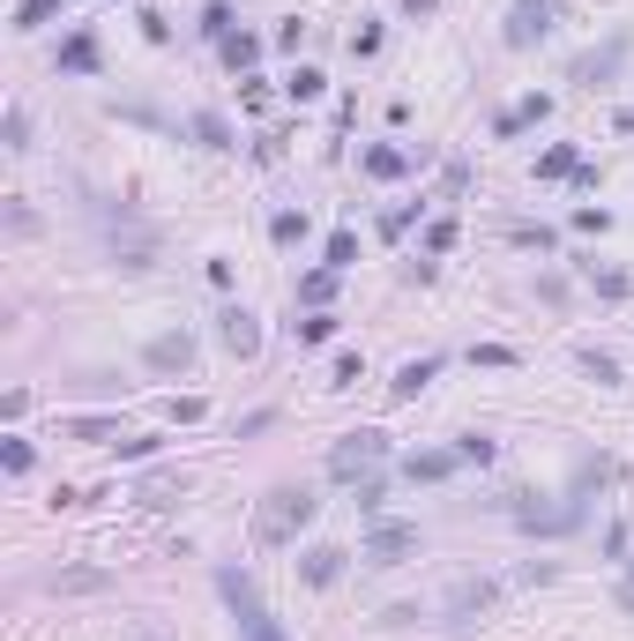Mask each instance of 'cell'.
Returning <instances> with one entry per match:
<instances>
[{
    "mask_svg": "<svg viewBox=\"0 0 634 641\" xmlns=\"http://www.w3.org/2000/svg\"><path fill=\"white\" fill-rule=\"evenodd\" d=\"M306 232H314L306 210H277V224H269V239H277V247H306Z\"/></svg>",
    "mask_w": 634,
    "mask_h": 641,
    "instance_id": "cell-21",
    "label": "cell"
},
{
    "mask_svg": "<svg viewBox=\"0 0 634 641\" xmlns=\"http://www.w3.org/2000/svg\"><path fill=\"white\" fill-rule=\"evenodd\" d=\"M343 545H306V553H298V574H306V582H314V590H329V582H337L343 574Z\"/></svg>",
    "mask_w": 634,
    "mask_h": 641,
    "instance_id": "cell-10",
    "label": "cell"
},
{
    "mask_svg": "<svg viewBox=\"0 0 634 641\" xmlns=\"http://www.w3.org/2000/svg\"><path fill=\"white\" fill-rule=\"evenodd\" d=\"M321 514V500L306 492V485H269L261 492V508H254V545L261 553H277V545H298V530Z\"/></svg>",
    "mask_w": 634,
    "mask_h": 641,
    "instance_id": "cell-1",
    "label": "cell"
},
{
    "mask_svg": "<svg viewBox=\"0 0 634 641\" xmlns=\"http://www.w3.org/2000/svg\"><path fill=\"white\" fill-rule=\"evenodd\" d=\"M292 336L298 343H329V336H337V313H329V306H321V313H306V321H292Z\"/></svg>",
    "mask_w": 634,
    "mask_h": 641,
    "instance_id": "cell-26",
    "label": "cell"
},
{
    "mask_svg": "<svg viewBox=\"0 0 634 641\" xmlns=\"http://www.w3.org/2000/svg\"><path fill=\"white\" fill-rule=\"evenodd\" d=\"M298 299H306V313H321V306L337 299V269H314V276H298Z\"/></svg>",
    "mask_w": 634,
    "mask_h": 641,
    "instance_id": "cell-18",
    "label": "cell"
},
{
    "mask_svg": "<svg viewBox=\"0 0 634 641\" xmlns=\"http://www.w3.org/2000/svg\"><path fill=\"white\" fill-rule=\"evenodd\" d=\"M419 522H374V530H366V559H374V567H403V559H419Z\"/></svg>",
    "mask_w": 634,
    "mask_h": 641,
    "instance_id": "cell-5",
    "label": "cell"
},
{
    "mask_svg": "<svg viewBox=\"0 0 634 641\" xmlns=\"http://www.w3.org/2000/svg\"><path fill=\"white\" fill-rule=\"evenodd\" d=\"M351 261H359V232H329V247H321V269H351Z\"/></svg>",
    "mask_w": 634,
    "mask_h": 641,
    "instance_id": "cell-22",
    "label": "cell"
},
{
    "mask_svg": "<svg viewBox=\"0 0 634 641\" xmlns=\"http://www.w3.org/2000/svg\"><path fill=\"white\" fill-rule=\"evenodd\" d=\"M8 239H38V210L8 194Z\"/></svg>",
    "mask_w": 634,
    "mask_h": 641,
    "instance_id": "cell-30",
    "label": "cell"
},
{
    "mask_svg": "<svg viewBox=\"0 0 634 641\" xmlns=\"http://www.w3.org/2000/svg\"><path fill=\"white\" fill-rule=\"evenodd\" d=\"M380 455H388V432L359 426V432H343L337 448H329V477H337V485H359V477L380 471Z\"/></svg>",
    "mask_w": 634,
    "mask_h": 641,
    "instance_id": "cell-3",
    "label": "cell"
},
{
    "mask_svg": "<svg viewBox=\"0 0 634 641\" xmlns=\"http://www.w3.org/2000/svg\"><path fill=\"white\" fill-rule=\"evenodd\" d=\"M0 142H8L15 157L31 150V112H23V105H8V112H0Z\"/></svg>",
    "mask_w": 634,
    "mask_h": 641,
    "instance_id": "cell-23",
    "label": "cell"
},
{
    "mask_svg": "<svg viewBox=\"0 0 634 641\" xmlns=\"http://www.w3.org/2000/svg\"><path fill=\"white\" fill-rule=\"evenodd\" d=\"M216 597L232 604V619H239V634L247 641H284V627L269 619V604H261V590H254L247 567H216Z\"/></svg>",
    "mask_w": 634,
    "mask_h": 641,
    "instance_id": "cell-2",
    "label": "cell"
},
{
    "mask_svg": "<svg viewBox=\"0 0 634 641\" xmlns=\"http://www.w3.org/2000/svg\"><path fill=\"white\" fill-rule=\"evenodd\" d=\"M433 8H441V0H403V15H433Z\"/></svg>",
    "mask_w": 634,
    "mask_h": 641,
    "instance_id": "cell-40",
    "label": "cell"
},
{
    "mask_svg": "<svg viewBox=\"0 0 634 641\" xmlns=\"http://www.w3.org/2000/svg\"><path fill=\"white\" fill-rule=\"evenodd\" d=\"M620 60H627V31H620V38H604V45H590V52L575 60V83H583V90H604L612 75H620Z\"/></svg>",
    "mask_w": 634,
    "mask_h": 641,
    "instance_id": "cell-7",
    "label": "cell"
},
{
    "mask_svg": "<svg viewBox=\"0 0 634 641\" xmlns=\"http://www.w3.org/2000/svg\"><path fill=\"white\" fill-rule=\"evenodd\" d=\"M507 239H515V247H538V254H552V232H545V224H515Z\"/></svg>",
    "mask_w": 634,
    "mask_h": 641,
    "instance_id": "cell-35",
    "label": "cell"
},
{
    "mask_svg": "<svg viewBox=\"0 0 634 641\" xmlns=\"http://www.w3.org/2000/svg\"><path fill=\"white\" fill-rule=\"evenodd\" d=\"M470 366H515V351L507 343H470Z\"/></svg>",
    "mask_w": 634,
    "mask_h": 641,
    "instance_id": "cell-36",
    "label": "cell"
},
{
    "mask_svg": "<svg viewBox=\"0 0 634 641\" xmlns=\"http://www.w3.org/2000/svg\"><path fill=\"white\" fill-rule=\"evenodd\" d=\"M583 276H590V292L597 299H627L634 284H627V269H597V261H583Z\"/></svg>",
    "mask_w": 634,
    "mask_h": 641,
    "instance_id": "cell-19",
    "label": "cell"
},
{
    "mask_svg": "<svg viewBox=\"0 0 634 641\" xmlns=\"http://www.w3.org/2000/svg\"><path fill=\"white\" fill-rule=\"evenodd\" d=\"M60 8H68V0H23V8H15V31L31 38V31H45V23H52Z\"/></svg>",
    "mask_w": 634,
    "mask_h": 641,
    "instance_id": "cell-24",
    "label": "cell"
},
{
    "mask_svg": "<svg viewBox=\"0 0 634 641\" xmlns=\"http://www.w3.org/2000/svg\"><path fill=\"white\" fill-rule=\"evenodd\" d=\"M31 463H38L31 440H0V471H8V477H31Z\"/></svg>",
    "mask_w": 634,
    "mask_h": 641,
    "instance_id": "cell-25",
    "label": "cell"
},
{
    "mask_svg": "<svg viewBox=\"0 0 634 641\" xmlns=\"http://www.w3.org/2000/svg\"><path fill=\"white\" fill-rule=\"evenodd\" d=\"M538 120H552V97H523V105H507L493 128H501V134H515V128H538Z\"/></svg>",
    "mask_w": 634,
    "mask_h": 641,
    "instance_id": "cell-16",
    "label": "cell"
},
{
    "mask_svg": "<svg viewBox=\"0 0 634 641\" xmlns=\"http://www.w3.org/2000/svg\"><path fill=\"white\" fill-rule=\"evenodd\" d=\"M232 23H239V15H232V8H224V0H216V8H202V31H210L216 45L232 38Z\"/></svg>",
    "mask_w": 634,
    "mask_h": 641,
    "instance_id": "cell-33",
    "label": "cell"
},
{
    "mask_svg": "<svg viewBox=\"0 0 634 641\" xmlns=\"http://www.w3.org/2000/svg\"><path fill=\"white\" fill-rule=\"evenodd\" d=\"M448 247H456V216H433L425 224V254H448Z\"/></svg>",
    "mask_w": 634,
    "mask_h": 641,
    "instance_id": "cell-32",
    "label": "cell"
},
{
    "mask_svg": "<svg viewBox=\"0 0 634 641\" xmlns=\"http://www.w3.org/2000/svg\"><path fill=\"white\" fill-rule=\"evenodd\" d=\"M575 366H583V373H590V381H620V358H612V351H597V343H583V351H575Z\"/></svg>",
    "mask_w": 634,
    "mask_h": 641,
    "instance_id": "cell-20",
    "label": "cell"
},
{
    "mask_svg": "<svg viewBox=\"0 0 634 641\" xmlns=\"http://www.w3.org/2000/svg\"><path fill=\"white\" fill-rule=\"evenodd\" d=\"M142 366H150V373H195V336H187V329L150 336L142 343Z\"/></svg>",
    "mask_w": 634,
    "mask_h": 641,
    "instance_id": "cell-6",
    "label": "cell"
},
{
    "mask_svg": "<svg viewBox=\"0 0 634 641\" xmlns=\"http://www.w3.org/2000/svg\"><path fill=\"white\" fill-rule=\"evenodd\" d=\"M552 8H560V0H507L501 45H507V52H530V45H545V38H552Z\"/></svg>",
    "mask_w": 634,
    "mask_h": 641,
    "instance_id": "cell-4",
    "label": "cell"
},
{
    "mask_svg": "<svg viewBox=\"0 0 634 641\" xmlns=\"http://www.w3.org/2000/svg\"><path fill=\"white\" fill-rule=\"evenodd\" d=\"M501 604V582H485V574H470V582H456L448 590V627H470L478 612H493Z\"/></svg>",
    "mask_w": 634,
    "mask_h": 641,
    "instance_id": "cell-8",
    "label": "cell"
},
{
    "mask_svg": "<svg viewBox=\"0 0 634 641\" xmlns=\"http://www.w3.org/2000/svg\"><path fill=\"white\" fill-rule=\"evenodd\" d=\"M68 432H75V440H97V448H113V440H127V432L113 426V418H75Z\"/></svg>",
    "mask_w": 634,
    "mask_h": 641,
    "instance_id": "cell-29",
    "label": "cell"
},
{
    "mask_svg": "<svg viewBox=\"0 0 634 641\" xmlns=\"http://www.w3.org/2000/svg\"><path fill=\"white\" fill-rule=\"evenodd\" d=\"M216 336H224L232 358H254V351H261V321H254L247 306H224V313H216Z\"/></svg>",
    "mask_w": 634,
    "mask_h": 641,
    "instance_id": "cell-9",
    "label": "cell"
},
{
    "mask_svg": "<svg viewBox=\"0 0 634 641\" xmlns=\"http://www.w3.org/2000/svg\"><path fill=\"white\" fill-rule=\"evenodd\" d=\"M538 179H575V150H567V142H552L545 157H538Z\"/></svg>",
    "mask_w": 634,
    "mask_h": 641,
    "instance_id": "cell-27",
    "label": "cell"
},
{
    "mask_svg": "<svg viewBox=\"0 0 634 641\" xmlns=\"http://www.w3.org/2000/svg\"><path fill=\"white\" fill-rule=\"evenodd\" d=\"M351 52L374 60V52H380V23H359V31H351Z\"/></svg>",
    "mask_w": 634,
    "mask_h": 641,
    "instance_id": "cell-38",
    "label": "cell"
},
{
    "mask_svg": "<svg viewBox=\"0 0 634 641\" xmlns=\"http://www.w3.org/2000/svg\"><path fill=\"white\" fill-rule=\"evenodd\" d=\"M411 165H419V150H388V142L366 150V171H374V179H403Z\"/></svg>",
    "mask_w": 634,
    "mask_h": 641,
    "instance_id": "cell-15",
    "label": "cell"
},
{
    "mask_svg": "<svg viewBox=\"0 0 634 641\" xmlns=\"http://www.w3.org/2000/svg\"><path fill=\"white\" fill-rule=\"evenodd\" d=\"M433 373H441V358H411V366H403V373L388 381V395H396V403H419V395H425V381H433Z\"/></svg>",
    "mask_w": 634,
    "mask_h": 641,
    "instance_id": "cell-12",
    "label": "cell"
},
{
    "mask_svg": "<svg viewBox=\"0 0 634 641\" xmlns=\"http://www.w3.org/2000/svg\"><path fill=\"white\" fill-rule=\"evenodd\" d=\"M351 381H366V358H359V351H343L337 373H329V388H351Z\"/></svg>",
    "mask_w": 634,
    "mask_h": 641,
    "instance_id": "cell-34",
    "label": "cell"
},
{
    "mask_svg": "<svg viewBox=\"0 0 634 641\" xmlns=\"http://www.w3.org/2000/svg\"><path fill=\"white\" fill-rule=\"evenodd\" d=\"M52 590H105V574H90V567L83 574H52Z\"/></svg>",
    "mask_w": 634,
    "mask_h": 641,
    "instance_id": "cell-39",
    "label": "cell"
},
{
    "mask_svg": "<svg viewBox=\"0 0 634 641\" xmlns=\"http://www.w3.org/2000/svg\"><path fill=\"white\" fill-rule=\"evenodd\" d=\"M321 68H292V83H284V97H298V105H314V97H321Z\"/></svg>",
    "mask_w": 634,
    "mask_h": 641,
    "instance_id": "cell-28",
    "label": "cell"
},
{
    "mask_svg": "<svg viewBox=\"0 0 634 641\" xmlns=\"http://www.w3.org/2000/svg\"><path fill=\"white\" fill-rule=\"evenodd\" d=\"M456 463H463L456 448H425V455L403 463V477H411V485H441V477H456Z\"/></svg>",
    "mask_w": 634,
    "mask_h": 641,
    "instance_id": "cell-11",
    "label": "cell"
},
{
    "mask_svg": "<svg viewBox=\"0 0 634 641\" xmlns=\"http://www.w3.org/2000/svg\"><path fill=\"white\" fill-rule=\"evenodd\" d=\"M456 455H463V463H478V471H485V463H493V455H501V448H493V440H485V432H463V440H456Z\"/></svg>",
    "mask_w": 634,
    "mask_h": 641,
    "instance_id": "cell-31",
    "label": "cell"
},
{
    "mask_svg": "<svg viewBox=\"0 0 634 641\" xmlns=\"http://www.w3.org/2000/svg\"><path fill=\"white\" fill-rule=\"evenodd\" d=\"M60 75H97V38H90V31L60 38Z\"/></svg>",
    "mask_w": 634,
    "mask_h": 641,
    "instance_id": "cell-13",
    "label": "cell"
},
{
    "mask_svg": "<svg viewBox=\"0 0 634 641\" xmlns=\"http://www.w3.org/2000/svg\"><path fill=\"white\" fill-rule=\"evenodd\" d=\"M411 224H419V202H403V210H388V216H380V232H388V239H403Z\"/></svg>",
    "mask_w": 634,
    "mask_h": 641,
    "instance_id": "cell-37",
    "label": "cell"
},
{
    "mask_svg": "<svg viewBox=\"0 0 634 641\" xmlns=\"http://www.w3.org/2000/svg\"><path fill=\"white\" fill-rule=\"evenodd\" d=\"M187 134H195L202 150H232V120H224V112H210V105H202V112L187 120Z\"/></svg>",
    "mask_w": 634,
    "mask_h": 641,
    "instance_id": "cell-14",
    "label": "cell"
},
{
    "mask_svg": "<svg viewBox=\"0 0 634 641\" xmlns=\"http://www.w3.org/2000/svg\"><path fill=\"white\" fill-rule=\"evenodd\" d=\"M627 582H634V559H627Z\"/></svg>",
    "mask_w": 634,
    "mask_h": 641,
    "instance_id": "cell-41",
    "label": "cell"
},
{
    "mask_svg": "<svg viewBox=\"0 0 634 641\" xmlns=\"http://www.w3.org/2000/svg\"><path fill=\"white\" fill-rule=\"evenodd\" d=\"M254 60H261V38H254V31H232V38H224V68H232V75H247Z\"/></svg>",
    "mask_w": 634,
    "mask_h": 641,
    "instance_id": "cell-17",
    "label": "cell"
}]
</instances>
